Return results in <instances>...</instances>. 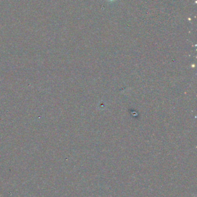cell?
Listing matches in <instances>:
<instances>
[{
  "mask_svg": "<svg viewBox=\"0 0 197 197\" xmlns=\"http://www.w3.org/2000/svg\"><path fill=\"white\" fill-rule=\"evenodd\" d=\"M109 1H114V0H109Z\"/></svg>",
  "mask_w": 197,
  "mask_h": 197,
  "instance_id": "cell-1",
  "label": "cell"
}]
</instances>
